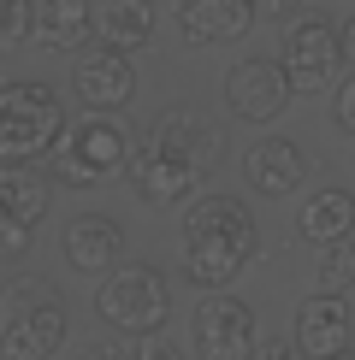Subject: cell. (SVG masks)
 Here are the masks:
<instances>
[{
	"instance_id": "1",
	"label": "cell",
	"mask_w": 355,
	"mask_h": 360,
	"mask_svg": "<svg viewBox=\"0 0 355 360\" xmlns=\"http://www.w3.org/2000/svg\"><path fill=\"white\" fill-rule=\"evenodd\" d=\"M219 136L196 107H166L154 112L130 142V184L148 207H189L213 172Z\"/></svg>"
},
{
	"instance_id": "2",
	"label": "cell",
	"mask_w": 355,
	"mask_h": 360,
	"mask_svg": "<svg viewBox=\"0 0 355 360\" xmlns=\"http://www.w3.org/2000/svg\"><path fill=\"white\" fill-rule=\"evenodd\" d=\"M261 254V224L237 195H196L184 207V278L196 290H231Z\"/></svg>"
},
{
	"instance_id": "3",
	"label": "cell",
	"mask_w": 355,
	"mask_h": 360,
	"mask_svg": "<svg viewBox=\"0 0 355 360\" xmlns=\"http://www.w3.org/2000/svg\"><path fill=\"white\" fill-rule=\"evenodd\" d=\"M130 172V136L113 112H89L71 118L66 136L48 154V177L54 189H107Z\"/></svg>"
},
{
	"instance_id": "4",
	"label": "cell",
	"mask_w": 355,
	"mask_h": 360,
	"mask_svg": "<svg viewBox=\"0 0 355 360\" xmlns=\"http://www.w3.org/2000/svg\"><path fill=\"white\" fill-rule=\"evenodd\" d=\"M66 101L54 83L18 77L0 83V166H36L54 154V142L66 136Z\"/></svg>"
},
{
	"instance_id": "5",
	"label": "cell",
	"mask_w": 355,
	"mask_h": 360,
	"mask_svg": "<svg viewBox=\"0 0 355 360\" xmlns=\"http://www.w3.org/2000/svg\"><path fill=\"white\" fill-rule=\"evenodd\" d=\"M71 313L48 278H24L6 290V325H0V360H54L66 349Z\"/></svg>"
},
{
	"instance_id": "6",
	"label": "cell",
	"mask_w": 355,
	"mask_h": 360,
	"mask_svg": "<svg viewBox=\"0 0 355 360\" xmlns=\"http://www.w3.org/2000/svg\"><path fill=\"white\" fill-rule=\"evenodd\" d=\"M95 313L113 325V331H125V337H154V331H166V319H172V283L148 260L118 266V272L101 278Z\"/></svg>"
},
{
	"instance_id": "7",
	"label": "cell",
	"mask_w": 355,
	"mask_h": 360,
	"mask_svg": "<svg viewBox=\"0 0 355 360\" xmlns=\"http://www.w3.org/2000/svg\"><path fill=\"white\" fill-rule=\"evenodd\" d=\"M278 59H285V77L296 95H325V89H337L349 77V59H344V30H337L332 18H296L285 30V48H278Z\"/></svg>"
},
{
	"instance_id": "8",
	"label": "cell",
	"mask_w": 355,
	"mask_h": 360,
	"mask_svg": "<svg viewBox=\"0 0 355 360\" xmlns=\"http://www.w3.org/2000/svg\"><path fill=\"white\" fill-rule=\"evenodd\" d=\"M290 101H296V89H290L278 53H243L225 71V112L243 118V124H273Z\"/></svg>"
},
{
	"instance_id": "9",
	"label": "cell",
	"mask_w": 355,
	"mask_h": 360,
	"mask_svg": "<svg viewBox=\"0 0 355 360\" xmlns=\"http://www.w3.org/2000/svg\"><path fill=\"white\" fill-rule=\"evenodd\" d=\"M255 342H261L255 307L225 295V290H213L196 313H189V349H196V360H249Z\"/></svg>"
},
{
	"instance_id": "10",
	"label": "cell",
	"mask_w": 355,
	"mask_h": 360,
	"mask_svg": "<svg viewBox=\"0 0 355 360\" xmlns=\"http://www.w3.org/2000/svg\"><path fill=\"white\" fill-rule=\"evenodd\" d=\"M71 95H77L89 112L130 107V95H137V65H130V53L107 48V41L77 48V59H71Z\"/></svg>"
},
{
	"instance_id": "11",
	"label": "cell",
	"mask_w": 355,
	"mask_h": 360,
	"mask_svg": "<svg viewBox=\"0 0 355 360\" xmlns=\"http://www.w3.org/2000/svg\"><path fill=\"white\" fill-rule=\"evenodd\" d=\"M66 266L71 272H83V278H107V272H118V254H125V224H118L113 213H77L66 224Z\"/></svg>"
},
{
	"instance_id": "12",
	"label": "cell",
	"mask_w": 355,
	"mask_h": 360,
	"mask_svg": "<svg viewBox=\"0 0 355 360\" xmlns=\"http://www.w3.org/2000/svg\"><path fill=\"white\" fill-rule=\"evenodd\" d=\"M243 177H249V189H255V195H266V201L296 195V189L308 184V154H302V142H290V136H261V142L243 154Z\"/></svg>"
},
{
	"instance_id": "13",
	"label": "cell",
	"mask_w": 355,
	"mask_h": 360,
	"mask_svg": "<svg viewBox=\"0 0 355 360\" xmlns=\"http://www.w3.org/2000/svg\"><path fill=\"white\" fill-rule=\"evenodd\" d=\"M349 337H355V313L344 295H308L296 307V349L308 360H332V354H349Z\"/></svg>"
},
{
	"instance_id": "14",
	"label": "cell",
	"mask_w": 355,
	"mask_h": 360,
	"mask_svg": "<svg viewBox=\"0 0 355 360\" xmlns=\"http://www.w3.org/2000/svg\"><path fill=\"white\" fill-rule=\"evenodd\" d=\"M172 18H178V36H184L189 48H225V41L249 36L255 6H249V0H178Z\"/></svg>"
},
{
	"instance_id": "15",
	"label": "cell",
	"mask_w": 355,
	"mask_h": 360,
	"mask_svg": "<svg viewBox=\"0 0 355 360\" xmlns=\"http://www.w3.org/2000/svg\"><path fill=\"white\" fill-rule=\"evenodd\" d=\"M296 236H302V243H314V248L349 243V236H355V195L337 189V184L308 189L302 207H296Z\"/></svg>"
},
{
	"instance_id": "16",
	"label": "cell",
	"mask_w": 355,
	"mask_h": 360,
	"mask_svg": "<svg viewBox=\"0 0 355 360\" xmlns=\"http://www.w3.org/2000/svg\"><path fill=\"white\" fill-rule=\"evenodd\" d=\"M89 30H95L89 0H36V24H30V41L36 48L77 53V48H89Z\"/></svg>"
},
{
	"instance_id": "17",
	"label": "cell",
	"mask_w": 355,
	"mask_h": 360,
	"mask_svg": "<svg viewBox=\"0 0 355 360\" xmlns=\"http://www.w3.org/2000/svg\"><path fill=\"white\" fill-rule=\"evenodd\" d=\"M154 36V0H101L95 12V41L118 53H142Z\"/></svg>"
},
{
	"instance_id": "18",
	"label": "cell",
	"mask_w": 355,
	"mask_h": 360,
	"mask_svg": "<svg viewBox=\"0 0 355 360\" xmlns=\"http://www.w3.org/2000/svg\"><path fill=\"white\" fill-rule=\"evenodd\" d=\"M0 207L42 231V219H48V207H54V177L42 166H0Z\"/></svg>"
},
{
	"instance_id": "19",
	"label": "cell",
	"mask_w": 355,
	"mask_h": 360,
	"mask_svg": "<svg viewBox=\"0 0 355 360\" xmlns=\"http://www.w3.org/2000/svg\"><path fill=\"white\" fill-rule=\"evenodd\" d=\"M355 283V243H325L314 254V290L320 295H344Z\"/></svg>"
},
{
	"instance_id": "20",
	"label": "cell",
	"mask_w": 355,
	"mask_h": 360,
	"mask_svg": "<svg viewBox=\"0 0 355 360\" xmlns=\"http://www.w3.org/2000/svg\"><path fill=\"white\" fill-rule=\"evenodd\" d=\"M36 24V0H0V48H24Z\"/></svg>"
},
{
	"instance_id": "21",
	"label": "cell",
	"mask_w": 355,
	"mask_h": 360,
	"mask_svg": "<svg viewBox=\"0 0 355 360\" xmlns=\"http://www.w3.org/2000/svg\"><path fill=\"white\" fill-rule=\"evenodd\" d=\"M30 248H36V224H24L18 213L0 207V260H24Z\"/></svg>"
},
{
	"instance_id": "22",
	"label": "cell",
	"mask_w": 355,
	"mask_h": 360,
	"mask_svg": "<svg viewBox=\"0 0 355 360\" xmlns=\"http://www.w3.org/2000/svg\"><path fill=\"white\" fill-rule=\"evenodd\" d=\"M118 360H184V349H178V342H166V337H130L125 349H113Z\"/></svg>"
},
{
	"instance_id": "23",
	"label": "cell",
	"mask_w": 355,
	"mask_h": 360,
	"mask_svg": "<svg viewBox=\"0 0 355 360\" xmlns=\"http://www.w3.org/2000/svg\"><path fill=\"white\" fill-rule=\"evenodd\" d=\"M332 118H337V130H344V136H355V71L332 89Z\"/></svg>"
},
{
	"instance_id": "24",
	"label": "cell",
	"mask_w": 355,
	"mask_h": 360,
	"mask_svg": "<svg viewBox=\"0 0 355 360\" xmlns=\"http://www.w3.org/2000/svg\"><path fill=\"white\" fill-rule=\"evenodd\" d=\"M249 6H255V18H302V0H249Z\"/></svg>"
},
{
	"instance_id": "25",
	"label": "cell",
	"mask_w": 355,
	"mask_h": 360,
	"mask_svg": "<svg viewBox=\"0 0 355 360\" xmlns=\"http://www.w3.org/2000/svg\"><path fill=\"white\" fill-rule=\"evenodd\" d=\"M249 360H308L302 349H296V342H255V354Z\"/></svg>"
},
{
	"instance_id": "26",
	"label": "cell",
	"mask_w": 355,
	"mask_h": 360,
	"mask_svg": "<svg viewBox=\"0 0 355 360\" xmlns=\"http://www.w3.org/2000/svg\"><path fill=\"white\" fill-rule=\"evenodd\" d=\"M344 59H349V71H355V18H344Z\"/></svg>"
},
{
	"instance_id": "27",
	"label": "cell",
	"mask_w": 355,
	"mask_h": 360,
	"mask_svg": "<svg viewBox=\"0 0 355 360\" xmlns=\"http://www.w3.org/2000/svg\"><path fill=\"white\" fill-rule=\"evenodd\" d=\"M89 360H118V354H89Z\"/></svg>"
},
{
	"instance_id": "28",
	"label": "cell",
	"mask_w": 355,
	"mask_h": 360,
	"mask_svg": "<svg viewBox=\"0 0 355 360\" xmlns=\"http://www.w3.org/2000/svg\"><path fill=\"white\" fill-rule=\"evenodd\" d=\"M332 360H355V349H349V354H332Z\"/></svg>"
},
{
	"instance_id": "29",
	"label": "cell",
	"mask_w": 355,
	"mask_h": 360,
	"mask_svg": "<svg viewBox=\"0 0 355 360\" xmlns=\"http://www.w3.org/2000/svg\"><path fill=\"white\" fill-rule=\"evenodd\" d=\"M0 313H6V290H0Z\"/></svg>"
}]
</instances>
